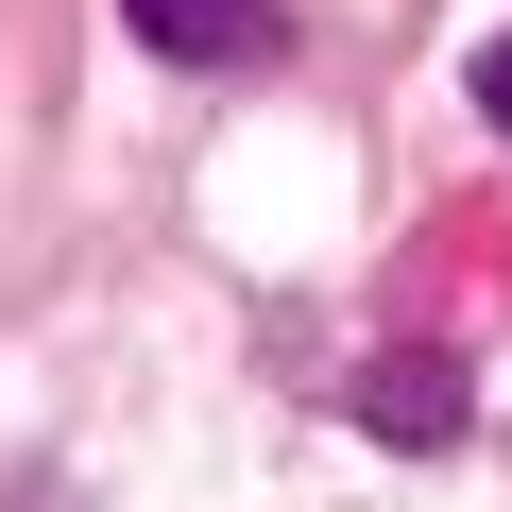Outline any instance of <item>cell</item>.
Here are the masks:
<instances>
[{
  "label": "cell",
  "mask_w": 512,
  "mask_h": 512,
  "mask_svg": "<svg viewBox=\"0 0 512 512\" xmlns=\"http://www.w3.org/2000/svg\"><path fill=\"white\" fill-rule=\"evenodd\" d=\"M120 35L171 52V69H256V52L291 35V0H120Z\"/></svg>",
  "instance_id": "1"
},
{
  "label": "cell",
  "mask_w": 512,
  "mask_h": 512,
  "mask_svg": "<svg viewBox=\"0 0 512 512\" xmlns=\"http://www.w3.org/2000/svg\"><path fill=\"white\" fill-rule=\"evenodd\" d=\"M342 410H359L376 444H461V359H427V342H393L376 376H342Z\"/></svg>",
  "instance_id": "2"
},
{
  "label": "cell",
  "mask_w": 512,
  "mask_h": 512,
  "mask_svg": "<svg viewBox=\"0 0 512 512\" xmlns=\"http://www.w3.org/2000/svg\"><path fill=\"white\" fill-rule=\"evenodd\" d=\"M478 120H495V137H512V35H495V52H478Z\"/></svg>",
  "instance_id": "3"
}]
</instances>
